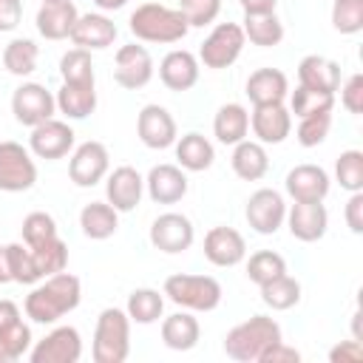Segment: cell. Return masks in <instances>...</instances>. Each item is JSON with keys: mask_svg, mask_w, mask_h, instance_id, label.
I'll return each instance as SVG.
<instances>
[{"mask_svg": "<svg viewBox=\"0 0 363 363\" xmlns=\"http://www.w3.org/2000/svg\"><path fill=\"white\" fill-rule=\"evenodd\" d=\"M145 187L156 204H176L187 196L190 184H187V176L179 164H156V167H150Z\"/></svg>", "mask_w": 363, "mask_h": 363, "instance_id": "cell-23", "label": "cell"}, {"mask_svg": "<svg viewBox=\"0 0 363 363\" xmlns=\"http://www.w3.org/2000/svg\"><path fill=\"white\" fill-rule=\"evenodd\" d=\"M244 28L238 23H218L201 43L199 48V62L210 71H221V68H230L241 51H244Z\"/></svg>", "mask_w": 363, "mask_h": 363, "instance_id": "cell-6", "label": "cell"}, {"mask_svg": "<svg viewBox=\"0 0 363 363\" xmlns=\"http://www.w3.org/2000/svg\"><path fill=\"white\" fill-rule=\"evenodd\" d=\"M0 363H11V360H9V354H6L3 349H0Z\"/></svg>", "mask_w": 363, "mask_h": 363, "instance_id": "cell-57", "label": "cell"}, {"mask_svg": "<svg viewBox=\"0 0 363 363\" xmlns=\"http://www.w3.org/2000/svg\"><path fill=\"white\" fill-rule=\"evenodd\" d=\"M244 94L250 96L252 105H272V102H284L289 96V79L284 71L278 68H258L247 77V88Z\"/></svg>", "mask_w": 363, "mask_h": 363, "instance_id": "cell-26", "label": "cell"}, {"mask_svg": "<svg viewBox=\"0 0 363 363\" xmlns=\"http://www.w3.org/2000/svg\"><path fill=\"white\" fill-rule=\"evenodd\" d=\"M119 28L111 17L99 14V11H88V14H79L74 28H71V43L77 48H85V51H102L108 45H113Z\"/></svg>", "mask_w": 363, "mask_h": 363, "instance_id": "cell-20", "label": "cell"}, {"mask_svg": "<svg viewBox=\"0 0 363 363\" xmlns=\"http://www.w3.org/2000/svg\"><path fill=\"white\" fill-rule=\"evenodd\" d=\"M332 26L340 34L363 31V0H335L332 3Z\"/></svg>", "mask_w": 363, "mask_h": 363, "instance_id": "cell-44", "label": "cell"}, {"mask_svg": "<svg viewBox=\"0 0 363 363\" xmlns=\"http://www.w3.org/2000/svg\"><path fill=\"white\" fill-rule=\"evenodd\" d=\"M162 292L167 295V301L190 312H213L224 295L221 284L213 275H187V272L167 275Z\"/></svg>", "mask_w": 363, "mask_h": 363, "instance_id": "cell-5", "label": "cell"}, {"mask_svg": "<svg viewBox=\"0 0 363 363\" xmlns=\"http://www.w3.org/2000/svg\"><path fill=\"white\" fill-rule=\"evenodd\" d=\"M238 3H241L244 14H269L278 6V0H238Z\"/></svg>", "mask_w": 363, "mask_h": 363, "instance_id": "cell-53", "label": "cell"}, {"mask_svg": "<svg viewBox=\"0 0 363 363\" xmlns=\"http://www.w3.org/2000/svg\"><path fill=\"white\" fill-rule=\"evenodd\" d=\"M335 179L343 190L360 193L363 190V150H343L335 162Z\"/></svg>", "mask_w": 363, "mask_h": 363, "instance_id": "cell-41", "label": "cell"}, {"mask_svg": "<svg viewBox=\"0 0 363 363\" xmlns=\"http://www.w3.org/2000/svg\"><path fill=\"white\" fill-rule=\"evenodd\" d=\"M37 182V164L31 150L20 142H0V190L3 193H23L31 190Z\"/></svg>", "mask_w": 363, "mask_h": 363, "instance_id": "cell-7", "label": "cell"}, {"mask_svg": "<svg viewBox=\"0 0 363 363\" xmlns=\"http://www.w3.org/2000/svg\"><path fill=\"white\" fill-rule=\"evenodd\" d=\"M346 224H349V230L354 235L363 233V190L349 196V201H346Z\"/></svg>", "mask_w": 363, "mask_h": 363, "instance_id": "cell-52", "label": "cell"}, {"mask_svg": "<svg viewBox=\"0 0 363 363\" xmlns=\"http://www.w3.org/2000/svg\"><path fill=\"white\" fill-rule=\"evenodd\" d=\"M54 99L65 119H85L96 108V82H62Z\"/></svg>", "mask_w": 363, "mask_h": 363, "instance_id": "cell-27", "label": "cell"}, {"mask_svg": "<svg viewBox=\"0 0 363 363\" xmlns=\"http://www.w3.org/2000/svg\"><path fill=\"white\" fill-rule=\"evenodd\" d=\"M108 167H111L108 147L102 142L88 139L79 147H74L71 162H68V176L77 187H94L108 176Z\"/></svg>", "mask_w": 363, "mask_h": 363, "instance_id": "cell-10", "label": "cell"}, {"mask_svg": "<svg viewBox=\"0 0 363 363\" xmlns=\"http://www.w3.org/2000/svg\"><path fill=\"white\" fill-rule=\"evenodd\" d=\"M37 60H40V48H37V43L28 40V37H14V40L3 48V65H6V71L14 74V77H28V74H34Z\"/></svg>", "mask_w": 363, "mask_h": 363, "instance_id": "cell-35", "label": "cell"}, {"mask_svg": "<svg viewBox=\"0 0 363 363\" xmlns=\"http://www.w3.org/2000/svg\"><path fill=\"white\" fill-rule=\"evenodd\" d=\"M31 252H34V261H37V269H40L43 278H48L54 272H62L68 267V247L60 235L40 244V247H31Z\"/></svg>", "mask_w": 363, "mask_h": 363, "instance_id": "cell-42", "label": "cell"}, {"mask_svg": "<svg viewBox=\"0 0 363 363\" xmlns=\"http://www.w3.org/2000/svg\"><path fill=\"white\" fill-rule=\"evenodd\" d=\"M136 136L142 139L145 147L164 150V147L176 145V139H179L176 119L162 105H145L139 111V116H136Z\"/></svg>", "mask_w": 363, "mask_h": 363, "instance_id": "cell-15", "label": "cell"}, {"mask_svg": "<svg viewBox=\"0 0 363 363\" xmlns=\"http://www.w3.org/2000/svg\"><path fill=\"white\" fill-rule=\"evenodd\" d=\"M250 128L261 145H281L292 130V113L284 102L272 105H252Z\"/></svg>", "mask_w": 363, "mask_h": 363, "instance_id": "cell-18", "label": "cell"}, {"mask_svg": "<svg viewBox=\"0 0 363 363\" xmlns=\"http://www.w3.org/2000/svg\"><path fill=\"white\" fill-rule=\"evenodd\" d=\"M74 128L68 122H60V119H45L40 125L31 128V136H28V150L37 156V159H62L74 150Z\"/></svg>", "mask_w": 363, "mask_h": 363, "instance_id": "cell-11", "label": "cell"}, {"mask_svg": "<svg viewBox=\"0 0 363 363\" xmlns=\"http://www.w3.org/2000/svg\"><path fill=\"white\" fill-rule=\"evenodd\" d=\"M244 37L258 48H272L284 40V23L275 11L269 14H244Z\"/></svg>", "mask_w": 363, "mask_h": 363, "instance_id": "cell-34", "label": "cell"}, {"mask_svg": "<svg viewBox=\"0 0 363 363\" xmlns=\"http://www.w3.org/2000/svg\"><path fill=\"white\" fill-rule=\"evenodd\" d=\"M142 193H145V179L139 176L136 167L130 164H119L108 173V182H105V199L108 204L116 210V213H130L139 207L142 201Z\"/></svg>", "mask_w": 363, "mask_h": 363, "instance_id": "cell-16", "label": "cell"}, {"mask_svg": "<svg viewBox=\"0 0 363 363\" xmlns=\"http://www.w3.org/2000/svg\"><path fill=\"white\" fill-rule=\"evenodd\" d=\"M329 128H332V113H309V116H301V125L295 133L303 147H318L329 136Z\"/></svg>", "mask_w": 363, "mask_h": 363, "instance_id": "cell-46", "label": "cell"}, {"mask_svg": "<svg viewBox=\"0 0 363 363\" xmlns=\"http://www.w3.org/2000/svg\"><path fill=\"white\" fill-rule=\"evenodd\" d=\"M204 258L216 267H235L247 258V241L235 227H213L204 235Z\"/></svg>", "mask_w": 363, "mask_h": 363, "instance_id": "cell-21", "label": "cell"}, {"mask_svg": "<svg viewBox=\"0 0 363 363\" xmlns=\"http://www.w3.org/2000/svg\"><path fill=\"white\" fill-rule=\"evenodd\" d=\"M79 301H82V284H79V278L62 269V272L48 275L40 286H34L26 295L23 309H26V315L34 323L48 326V323H57L62 315L74 312L79 306Z\"/></svg>", "mask_w": 363, "mask_h": 363, "instance_id": "cell-1", "label": "cell"}, {"mask_svg": "<svg viewBox=\"0 0 363 363\" xmlns=\"http://www.w3.org/2000/svg\"><path fill=\"white\" fill-rule=\"evenodd\" d=\"M82 235L91 241H105L119 230V213L108 201H91L79 210Z\"/></svg>", "mask_w": 363, "mask_h": 363, "instance_id": "cell-31", "label": "cell"}, {"mask_svg": "<svg viewBox=\"0 0 363 363\" xmlns=\"http://www.w3.org/2000/svg\"><path fill=\"white\" fill-rule=\"evenodd\" d=\"M128 0H94V6L99 9V11H116V9H122Z\"/></svg>", "mask_w": 363, "mask_h": 363, "instance_id": "cell-56", "label": "cell"}, {"mask_svg": "<svg viewBox=\"0 0 363 363\" xmlns=\"http://www.w3.org/2000/svg\"><path fill=\"white\" fill-rule=\"evenodd\" d=\"M77 17H79V11L71 0H43L34 23L45 40H65V37H71Z\"/></svg>", "mask_w": 363, "mask_h": 363, "instance_id": "cell-24", "label": "cell"}, {"mask_svg": "<svg viewBox=\"0 0 363 363\" xmlns=\"http://www.w3.org/2000/svg\"><path fill=\"white\" fill-rule=\"evenodd\" d=\"M23 20V0H0V34L14 31Z\"/></svg>", "mask_w": 363, "mask_h": 363, "instance_id": "cell-49", "label": "cell"}, {"mask_svg": "<svg viewBox=\"0 0 363 363\" xmlns=\"http://www.w3.org/2000/svg\"><path fill=\"white\" fill-rule=\"evenodd\" d=\"M31 363H77L82 357V337L74 326H57L28 352Z\"/></svg>", "mask_w": 363, "mask_h": 363, "instance_id": "cell-12", "label": "cell"}, {"mask_svg": "<svg viewBox=\"0 0 363 363\" xmlns=\"http://www.w3.org/2000/svg\"><path fill=\"white\" fill-rule=\"evenodd\" d=\"M57 235H60V233H57L54 216L43 213V210H34V213H28V216L23 218V244L40 247V244H45V241H51V238H57Z\"/></svg>", "mask_w": 363, "mask_h": 363, "instance_id": "cell-43", "label": "cell"}, {"mask_svg": "<svg viewBox=\"0 0 363 363\" xmlns=\"http://www.w3.org/2000/svg\"><path fill=\"white\" fill-rule=\"evenodd\" d=\"M284 187L292 201H323L329 196L332 179L320 164H295L286 173Z\"/></svg>", "mask_w": 363, "mask_h": 363, "instance_id": "cell-19", "label": "cell"}, {"mask_svg": "<svg viewBox=\"0 0 363 363\" xmlns=\"http://www.w3.org/2000/svg\"><path fill=\"white\" fill-rule=\"evenodd\" d=\"M332 108H335V94L312 91L306 85H298L289 94V113H295L298 119L309 113H332Z\"/></svg>", "mask_w": 363, "mask_h": 363, "instance_id": "cell-37", "label": "cell"}, {"mask_svg": "<svg viewBox=\"0 0 363 363\" xmlns=\"http://www.w3.org/2000/svg\"><path fill=\"white\" fill-rule=\"evenodd\" d=\"M213 133L221 145H238L250 133V111L241 102H227L216 111Z\"/></svg>", "mask_w": 363, "mask_h": 363, "instance_id": "cell-29", "label": "cell"}, {"mask_svg": "<svg viewBox=\"0 0 363 363\" xmlns=\"http://www.w3.org/2000/svg\"><path fill=\"white\" fill-rule=\"evenodd\" d=\"M0 349L9 354V360H20L31 349V329L28 323H23V318H17L11 326L0 332Z\"/></svg>", "mask_w": 363, "mask_h": 363, "instance_id": "cell-45", "label": "cell"}, {"mask_svg": "<svg viewBox=\"0 0 363 363\" xmlns=\"http://www.w3.org/2000/svg\"><path fill=\"white\" fill-rule=\"evenodd\" d=\"M17 318H20V306L14 301H0V332L6 326H11Z\"/></svg>", "mask_w": 363, "mask_h": 363, "instance_id": "cell-54", "label": "cell"}, {"mask_svg": "<svg viewBox=\"0 0 363 363\" xmlns=\"http://www.w3.org/2000/svg\"><path fill=\"white\" fill-rule=\"evenodd\" d=\"M125 312L133 323H142V326H150L162 318L164 312V292L159 289H150V286H142V289H133L128 295V303H125Z\"/></svg>", "mask_w": 363, "mask_h": 363, "instance_id": "cell-33", "label": "cell"}, {"mask_svg": "<svg viewBox=\"0 0 363 363\" xmlns=\"http://www.w3.org/2000/svg\"><path fill=\"white\" fill-rule=\"evenodd\" d=\"M298 360H301V352L292 349V346H286L284 340H278L275 346H269V349L261 354L258 363H298Z\"/></svg>", "mask_w": 363, "mask_h": 363, "instance_id": "cell-51", "label": "cell"}, {"mask_svg": "<svg viewBox=\"0 0 363 363\" xmlns=\"http://www.w3.org/2000/svg\"><path fill=\"white\" fill-rule=\"evenodd\" d=\"M57 111V99L54 94L40 85V82H23L20 88H14L11 94V113L20 125L26 128H34L45 119H51Z\"/></svg>", "mask_w": 363, "mask_h": 363, "instance_id": "cell-9", "label": "cell"}, {"mask_svg": "<svg viewBox=\"0 0 363 363\" xmlns=\"http://www.w3.org/2000/svg\"><path fill=\"white\" fill-rule=\"evenodd\" d=\"M284 272H286V261H284V255H278L272 250H258L247 261V278L252 284H258V286L272 281V278H278V275H284Z\"/></svg>", "mask_w": 363, "mask_h": 363, "instance_id": "cell-39", "label": "cell"}, {"mask_svg": "<svg viewBox=\"0 0 363 363\" xmlns=\"http://www.w3.org/2000/svg\"><path fill=\"white\" fill-rule=\"evenodd\" d=\"M340 105L349 113H363V74H352L340 85Z\"/></svg>", "mask_w": 363, "mask_h": 363, "instance_id": "cell-48", "label": "cell"}, {"mask_svg": "<svg viewBox=\"0 0 363 363\" xmlns=\"http://www.w3.org/2000/svg\"><path fill=\"white\" fill-rule=\"evenodd\" d=\"M244 218H247V224H250L258 235H275V233L284 227L286 201H284V196H281L278 190L261 187V190H255V193L247 199Z\"/></svg>", "mask_w": 363, "mask_h": 363, "instance_id": "cell-8", "label": "cell"}, {"mask_svg": "<svg viewBox=\"0 0 363 363\" xmlns=\"http://www.w3.org/2000/svg\"><path fill=\"white\" fill-rule=\"evenodd\" d=\"M179 11L190 23V28H204L218 17L221 0H179Z\"/></svg>", "mask_w": 363, "mask_h": 363, "instance_id": "cell-47", "label": "cell"}, {"mask_svg": "<svg viewBox=\"0 0 363 363\" xmlns=\"http://www.w3.org/2000/svg\"><path fill=\"white\" fill-rule=\"evenodd\" d=\"M113 79L116 85L128 88V91H136V88H145L150 79H153V57L145 45H136V43H128L116 51V60H113Z\"/></svg>", "mask_w": 363, "mask_h": 363, "instance_id": "cell-14", "label": "cell"}, {"mask_svg": "<svg viewBox=\"0 0 363 363\" xmlns=\"http://www.w3.org/2000/svg\"><path fill=\"white\" fill-rule=\"evenodd\" d=\"M60 77H62V82H96L91 51H85V48L65 51L60 60Z\"/></svg>", "mask_w": 363, "mask_h": 363, "instance_id": "cell-40", "label": "cell"}, {"mask_svg": "<svg viewBox=\"0 0 363 363\" xmlns=\"http://www.w3.org/2000/svg\"><path fill=\"white\" fill-rule=\"evenodd\" d=\"M284 221H286L292 238H298L303 244H312V241H320L326 235L329 213H326L323 201H295L286 210Z\"/></svg>", "mask_w": 363, "mask_h": 363, "instance_id": "cell-17", "label": "cell"}, {"mask_svg": "<svg viewBox=\"0 0 363 363\" xmlns=\"http://www.w3.org/2000/svg\"><path fill=\"white\" fill-rule=\"evenodd\" d=\"M130 34L142 43H179L187 37L190 23L179 9L162 3H142L128 20Z\"/></svg>", "mask_w": 363, "mask_h": 363, "instance_id": "cell-3", "label": "cell"}, {"mask_svg": "<svg viewBox=\"0 0 363 363\" xmlns=\"http://www.w3.org/2000/svg\"><path fill=\"white\" fill-rule=\"evenodd\" d=\"M261 301L275 309V312H284V309H292L298 301H301V284L292 278V275H278L267 284H261Z\"/></svg>", "mask_w": 363, "mask_h": 363, "instance_id": "cell-36", "label": "cell"}, {"mask_svg": "<svg viewBox=\"0 0 363 363\" xmlns=\"http://www.w3.org/2000/svg\"><path fill=\"white\" fill-rule=\"evenodd\" d=\"M281 337V326L275 318L269 315H252L250 320L233 326L224 337V352L227 357L238 360V363H258L261 354L275 346Z\"/></svg>", "mask_w": 363, "mask_h": 363, "instance_id": "cell-2", "label": "cell"}, {"mask_svg": "<svg viewBox=\"0 0 363 363\" xmlns=\"http://www.w3.org/2000/svg\"><path fill=\"white\" fill-rule=\"evenodd\" d=\"M9 250V269H11V281L14 284H37L43 281L40 269H37V261H34V252L28 244H6Z\"/></svg>", "mask_w": 363, "mask_h": 363, "instance_id": "cell-38", "label": "cell"}, {"mask_svg": "<svg viewBox=\"0 0 363 363\" xmlns=\"http://www.w3.org/2000/svg\"><path fill=\"white\" fill-rule=\"evenodd\" d=\"M201 326L190 312H173L162 320V340L173 352H190L199 343Z\"/></svg>", "mask_w": 363, "mask_h": 363, "instance_id": "cell-32", "label": "cell"}, {"mask_svg": "<svg viewBox=\"0 0 363 363\" xmlns=\"http://www.w3.org/2000/svg\"><path fill=\"white\" fill-rule=\"evenodd\" d=\"M94 363H125L130 354V318L119 306L99 312L94 326Z\"/></svg>", "mask_w": 363, "mask_h": 363, "instance_id": "cell-4", "label": "cell"}, {"mask_svg": "<svg viewBox=\"0 0 363 363\" xmlns=\"http://www.w3.org/2000/svg\"><path fill=\"white\" fill-rule=\"evenodd\" d=\"M11 281V269H9V250L0 247V284H9Z\"/></svg>", "mask_w": 363, "mask_h": 363, "instance_id": "cell-55", "label": "cell"}, {"mask_svg": "<svg viewBox=\"0 0 363 363\" xmlns=\"http://www.w3.org/2000/svg\"><path fill=\"white\" fill-rule=\"evenodd\" d=\"M298 85H306L312 91L335 94L340 88V65L320 54H306L298 62Z\"/></svg>", "mask_w": 363, "mask_h": 363, "instance_id": "cell-25", "label": "cell"}, {"mask_svg": "<svg viewBox=\"0 0 363 363\" xmlns=\"http://www.w3.org/2000/svg\"><path fill=\"white\" fill-rule=\"evenodd\" d=\"M176 159H179V167L182 170H190V173H201L207 167H213V159H216V150H213V142L196 130L184 133L182 139H176Z\"/></svg>", "mask_w": 363, "mask_h": 363, "instance_id": "cell-30", "label": "cell"}, {"mask_svg": "<svg viewBox=\"0 0 363 363\" xmlns=\"http://www.w3.org/2000/svg\"><path fill=\"white\" fill-rule=\"evenodd\" d=\"M230 164H233V170H235L238 179H244V182H258V179H264L267 170H269V156H267V150H264L261 142L241 139L238 145H233Z\"/></svg>", "mask_w": 363, "mask_h": 363, "instance_id": "cell-28", "label": "cell"}, {"mask_svg": "<svg viewBox=\"0 0 363 363\" xmlns=\"http://www.w3.org/2000/svg\"><path fill=\"white\" fill-rule=\"evenodd\" d=\"M199 57L184 48H173L159 62V79L170 91H190L199 82Z\"/></svg>", "mask_w": 363, "mask_h": 363, "instance_id": "cell-22", "label": "cell"}, {"mask_svg": "<svg viewBox=\"0 0 363 363\" xmlns=\"http://www.w3.org/2000/svg\"><path fill=\"white\" fill-rule=\"evenodd\" d=\"M332 363H360L363 360V346L360 340H343L329 352Z\"/></svg>", "mask_w": 363, "mask_h": 363, "instance_id": "cell-50", "label": "cell"}, {"mask_svg": "<svg viewBox=\"0 0 363 363\" xmlns=\"http://www.w3.org/2000/svg\"><path fill=\"white\" fill-rule=\"evenodd\" d=\"M193 238H196V230L184 213H162L150 224V244L159 252H167V255L184 252L193 247Z\"/></svg>", "mask_w": 363, "mask_h": 363, "instance_id": "cell-13", "label": "cell"}]
</instances>
